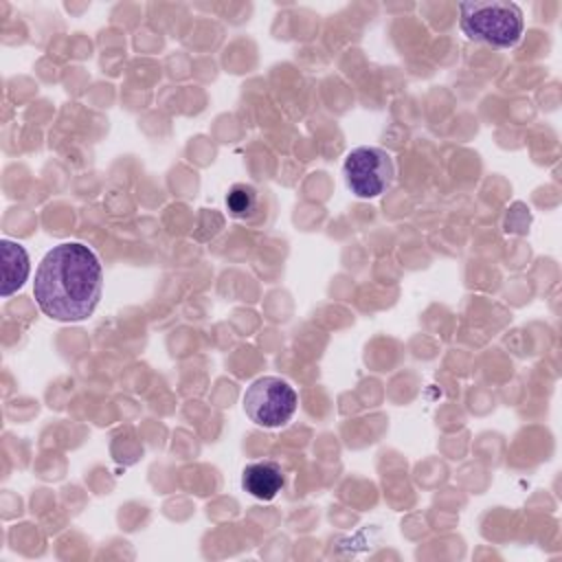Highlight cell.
I'll list each match as a JSON object with an SVG mask.
<instances>
[{"label": "cell", "mask_w": 562, "mask_h": 562, "mask_svg": "<svg viewBox=\"0 0 562 562\" xmlns=\"http://www.w3.org/2000/svg\"><path fill=\"white\" fill-rule=\"evenodd\" d=\"M226 209L233 217L248 220L259 211V193L252 184L237 182L226 193Z\"/></svg>", "instance_id": "cell-7"}, {"label": "cell", "mask_w": 562, "mask_h": 562, "mask_svg": "<svg viewBox=\"0 0 562 562\" xmlns=\"http://www.w3.org/2000/svg\"><path fill=\"white\" fill-rule=\"evenodd\" d=\"M283 485H285V474L281 465L272 459L252 461L241 470V487L259 501H272Z\"/></svg>", "instance_id": "cell-5"}, {"label": "cell", "mask_w": 562, "mask_h": 562, "mask_svg": "<svg viewBox=\"0 0 562 562\" xmlns=\"http://www.w3.org/2000/svg\"><path fill=\"white\" fill-rule=\"evenodd\" d=\"M299 406L294 386L277 375L257 378L244 393V411L250 422L263 428L285 426Z\"/></svg>", "instance_id": "cell-3"}, {"label": "cell", "mask_w": 562, "mask_h": 562, "mask_svg": "<svg viewBox=\"0 0 562 562\" xmlns=\"http://www.w3.org/2000/svg\"><path fill=\"white\" fill-rule=\"evenodd\" d=\"M459 24L468 40L494 48H512L525 31L522 9L516 2L481 0L459 4Z\"/></svg>", "instance_id": "cell-2"}, {"label": "cell", "mask_w": 562, "mask_h": 562, "mask_svg": "<svg viewBox=\"0 0 562 562\" xmlns=\"http://www.w3.org/2000/svg\"><path fill=\"white\" fill-rule=\"evenodd\" d=\"M342 176L347 189L356 198L371 200L391 187L395 178V165L386 149L362 145L347 154L342 162Z\"/></svg>", "instance_id": "cell-4"}, {"label": "cell", "mask_w": 562, "mask_h": 562, "mask_svg": "<svg viewBox=\"0 0 562 562\" xmlns=\"http://www.w3.org/2000/svg\"><path fill=\"white\" fill-rule=\"evenodd\" d=\"M0 255H2V296H11L24 285L29 277V270H31L29 252L24 250V246L2 239Z\"/></svg>", "instance_id": "cell-6"}, {"label": "cell", "mask_w": 562, "mask_h": 562, "mask_svg": "<svg viewBox=\"0 0 562 562\" xmlns=\"http://www.w3.org/2000/svg\"><path fill=\"white\" fill-rule=\"evenodd\" d=\"M103 272L99 257L81 241L50 248L37 266L33 296L37 307L53 321H86L99 305Z\"/></svg>", "instance_id": "cell-1"}]
</instances>
